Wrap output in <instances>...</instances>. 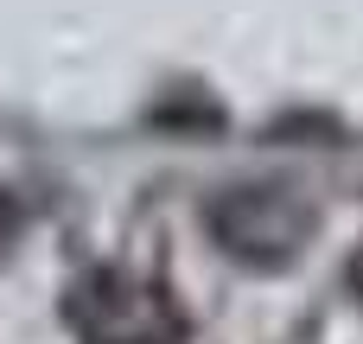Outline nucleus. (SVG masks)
<instances>
[{
  "instance_id": "1",
  "label": "nucleus",
  "mask_w": 363,
  "mask_h": 344,
  "mask_svg": "<svg viewBox=\"0 0 363 344\" xmlns=\"http://www.w3.org/2000/svg\"><path fill=\"white\" fill-rule=\"evenodd\" d=\"M306 230H313V211L294 192H281V185H249V192H236V198L217 204V236L236 255H249V262L294 255L306 243Z\"/></svg>"
}]
</instances>
